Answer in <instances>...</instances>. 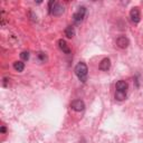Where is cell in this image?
Segmentation results:
<instances>
[{
  "label": "cell",
  "instance_id": "1",
  "mask_svg": "<svg viewBox=\"0 0 143 143\" xmlns=\"http://www.w3.org/2000/svg\"><path fill=\"white\" fill-rule=\"evenodd\" d=\"M75 74L81 82L85 83L87 81V75H88V68H87L86 64L83 63V61L77 64L75 67Z\"/></svg>",
  "mask_w": 143,
  "mask_h": 143
},
{
  "label": "cell",
  "instance_id": "2",
  "mask_svg": "<svg viewBox=\"0 0 143 143\" xmlns=\"http://www.w3.org/2000/svg\"><path fill=\"white\" fill-rule=\"evenodd\" d=\"M130 17H131L132 21L134 22V24H138L141 20V12H140V9L138 7H134L131 9V11H130Z\"/></svg>",
  "mask_w": 143,
  "mask_h": 143
},
{
  "label": "cell",
  "instance_id": "3",
  "mask_svg": "<svg viewBox=\"0 0 143 143\" xmlns=\"http://www.w3.org/2000/svg\"><path fill=\"white\" fill-rule=\"evenodd\" d=\"M85 15H86V8L85 7H79L78 9H77V11L74 14L73 18H74V20H75L76 22H79V21H82L84 19Z\"/></svg>",
  "mask_w": 143,
  "mask_h": 143
},
{
  "label": "cell",
  "instance_id": "4",
  "mask_svg": "<svg viewBox=\"0 0 143 143\" xmlns=\"http://www.w3.org/2000/svg\"><path fill=\"white\" fill-rule=\"evenodd\" d=\"M129 45H130V40L125 37V36H120L118 39H116V46L119 48L125 49V48L129 47Z\"/></svg>",
  "mask_w": 143,
  "mask_h": 143
},
{
  "label": "cell",
  "instance_id": "5",
  "mask_svg": "<svg viewBox=\"0 0 143 143\" xmlns=\"http://www.w3.org/2000/svg\"><path fill=\"white\" fill-rule=\"evenodd\" d=\"M70 106H72V109H73L74 111H76V112H81V111H83V110L85 109V104H84V102L82 100L73 101V102L70 103Z\"/></svg>",
  "mask_w": 143,
  "mask_h": 143
},
{
  "label": "cell",
  "instance_id": "6",
  "mask_svg": "<svg viewBox=\"0 0 143 143\" xmlns=\"http://www.w3.org/2000/svg\"><path fill=\"white\" fill-rule=\"evenodd\" d=\"M64 10H65V9L60 4L55 2V5L53 6V8H51V10H50V14L56 16V17H58V16H61L64 14Z\"/></svg>",
  "mask_w": 143,
  "mask_h": 143
},
{
  "label": "cell",
  "instance_id": "7",
  "mask_svg": "<svg viewBox=\"0 0 143 143\" xmlns=\"http://www.w3.org/2000/svg\"><path fill=\"white\" fill-rule=\"evenodd\" d=\"M115 88H116V92L126 94V91H128V88H129V85L125 81H119L115 85Z\"/></svg>",
  "mask_w": 143,
  "mask_h": 143
},
{
  "label": "cell",
  "instance_id": "8",
  "mask_svg": "<svg viewBox=\"0 0 143 143\" xmlns=\"http://www.w3.org/2000/svg\"><path fill=\"white\" fill-rule=\"evenodd\" d=\"M58 47L60 48V50L65 54H70V48L68 46V44L65 41L64 39H59L58 40Z\"/></svg>",
  "mask_w": 143,
  "mask_h": 143
},
{
  "label": "cell",
  "instance_id": "9",
  "mask_svg": "<svg viewBox=\"0 0 143 143\" xmlns=\"http://www.w3.org/2000/svg\"><path fill=\"white\" fill-rule=\"evenodd\" d=\"M110 68H111V60H110V58H104V59H102V61L100 63V69L107 72Z\"/></svg>",
  "mask_w": 143,
  "mask_h": 143
},
{
  "label": "cell",
  "instance_id": "10",
  "mask_svg": "<svg viewBox=\"0 0 143 143\" xmlns=\"http://www.w3.org/2000/svg\"><path fill=\"white\" fill-rule=\"evenodd\" d=\"M65 35H66L67 38H73L75 36V29H74L73 26H68V27L65 29Z\"/></svg>",
  "mask_w": 143,
  "mask_h": 143
},
{
  "label": "cell",
  "instance_id": "11",
  "mask_svg": "<svg viewBox=\"0 0 143 143\" xmlns=\"http://www.w3.org/2000/svg\"><path fill=\"white\" fill-rule=\"evenodd\" d=\"M14 68L17 72L20 73V72H22L25 69V64L22 63V61H15V63H14Z\"/></svg>",
  "mask_w": 143,
  "mask_h": 143
},
{
  "label": "cell",
  "instance_id": "12",
  "mask_svg": "<svg viewBox=\"0 0 143 143\" xmlns=\"http://www.w3.org/2000/svg\"><path fill=\"white\" fill-rule=\"evenodd\" d=\"M126 94L125 93H120V92H115V99L118 101H123L125 100Z\"/></svg>",
  "mask_w": 143,
  "mask_h": 143
},
{
  "label": "cell",
  "instance_id": "13",
  "mask_svg": "<svg viewBox=\"0 0 143 143\" xmlns=\"http://www.w3.org/2000/svg\"><path fill=\"white\" fill-rule=\"evenodd\" d=\"M20 57H21L22 60H28L29 59V53L28 51H22L20 54Z\"/></svg>",
  "mask_w": 143,
  "mask_h": 143
},
{
  "label": "cell",
  "instance_id": "14",
  "mask_svg": "<svg viewBox=\"0 0 143 143\" xmlns=\"http://www.w3.org/2000/svg\"><path fill=\"white\" fill-rule=\"evenodd\" d=\"M28 15H29V17H30V19H31L32 21H37V16H36L32 11H29Z\"/></svg>",
  "mask_w": 143,
  "mask_h": 143
},
{
  "label": "cell",
  "instance_id": "15",
  "mask_svg": "<svg viewBox=\"0 0 143 143\" xmlns=\"http://www.w3.org/2000/svg\"><path fill=\"white\" fill-rule=\"evenodd\" d=\"M38 57H39V59H40L41 61H45V60L47 59L46 55H45L44 53H39V54H38Z\"/></svg>",
  "mask_w": 143,
  "mask_h": 143
},
{
  "label": "cell",
  "instance_id": "16",
  "mask_svg": "<svg viewBox=\"0 0 143 143\" xmlns=\"http://www.w3.org/2000/svg\"><path fill=\"white\" fill-rule=\"evenodd\" d=\"M0 131H1L2 133H5V132H6V128H5V126H2V128H1V130H0Z\"/></svg>",
  "mask_w": 143,
  "mask_h": 143
}]
</instances>
